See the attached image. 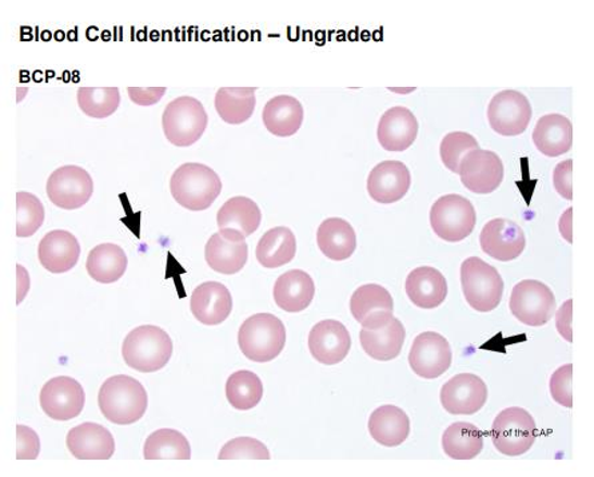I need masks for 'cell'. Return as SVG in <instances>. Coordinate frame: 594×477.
Masks as SVG:
<instances>
[{"label": "cell", "instance_id": "obj_28", "mask_svg": "<svg viewBox=\"0 0 594 477\" xmlns=\"http://www.w3.org/2000/svg\"><path fill=\"white\" fill-rule=\"evenodd\" d=\"M406 331L399 318L376 330L361 329V346L369 357L377 362H390L400 356L405 344Z\"/></svg>", "mask_w": 594, "mask_h": 477}, {"label": "cell", "instance_id": "obj_36", "mask_svg": "<svg viewBox=\"0 0 594 477\" xmlns=\"http://www.w3.org/2000/svg\"><path fill=\"white\" fill-rule=\"evenodd\" d=\"M442 448L453 461H471L482 452L483 436L475 424L454 423L442 436Z\"/></svg>", "mask_w": 594, "mask_h": 477}, {"label": "cell", "instance_id": "obj_45", "mask_svg": "<svg viewBox=\"0 0 594 477\" xmlns=\"http://www.w3.org/2000/svg\"><path fill=\"white\" fill-rule=\"evenodd\" d=\"M572 174V160L564 161L561 162V164H558L555 168V174H553V183H555L557 193L568 201L573 200Z\"/></svg>", "mask_w": 594, "mask_h": 477}, {"label": "cell", "instance_id": "obj_30", "mask_svg": "<svg viewBox=\"0 0 594 477\" xmlns=\"http://www.w3.org/2000/svg\"><path fill=\"white\" fill-rule=\"evenodd\" d=\"M262 121L273 136L291 137L299 133L304 122V108L294 97H274L266 103L262 112Z\"/></svg>", "mask_w": 594, "mask_h": 477}, {"label": "cell", "instance_id": "obj_6", "mask_svg": "<svg viewBox=\"0 0 594 477\" xmlns=\"http://www.w3.org/2000/svg\"><path fill=\"white\" fill-rule=\"evenodd\" d=\"M462 285L466 302L475 311L496 310L504 293V281L496 267L479 258H469L462 265Z\"/></svg>", "mask_w": 594, "mask_h": 477}, {"label": "cell", "instance_id": "obj_14", "mask_svg": "<svg viewBox=\"0 0 594 477\" xmlns=\"http://www.w3.org/2000/svg\"><path fill=\"white\" fill-rule=\"evenodd\" d=\"M458 176L466 189L476 194H491L504 179V165L491 150L477 149L466 154L459 164Z\"/></svg>", "mask_w": 594, "mask_h": 477}, {"label": "cell", "instance_id": "obj_18", "mask_svg": "<svg viewBox=\"0 0 594 477\" xmlns=\"http://www.w3.org/2000/svg\"><path fill=\"white\" fill-rule=\"evenodd\" d=\"M351 311L364 329H380L394 317L393 297L381 285H363L352 296Z\"/></svg>", "mask_w": 594, "mask_h": 477}, {"label": "cell", "instance_id": "obj_16", "mask_svg": "<svg viewBox=\"0 0 594 477\" xmlns=\"http://www.w3.org/2000/svg\"><path fill=\"white\" fill-rule=\"evenodd\" d=\"M482 252L497 261H514L526 249V233L520 225L506 218L489 221L480 236Z\"/></svg>", "mask_w": 594, "mask_h": 477}, {"label": "cell", "instance_id": "obj_10", "mask_svg": "<svg viewBox=\"0 0 594 477\" xmlns=\"http://www.w3.org/2000/svg\"><path fill=\"white\" fill-rule=\"evenodd\" d=\"M49 200L56 208L75 211L85 206L94 193V181L89 173L79 166L68 165L56 168L48 179Z\"/></svg>", "mask_w": 594, "mask_h": 477}, {"label": "cell", "instance_id": "obj_31", "mask_svg": "<svg viewBox=\"0 0 594 477\" xmlns=\"http://www.w3.org/2000/svg\"><path fill=\"white\" fill-rule=\"evenodd\" d=\"M319 250L331 261L351 259L357 249L353 226L342 218L325 219L317 230Z\"/></svg>", "mask_w": 594, "mask_h": 477}, {"label": "cell", "instance_id": "obj_15", "mask_svg": "<svg viewBox=\"0 0 594 477\" xmlns=\"http://www.w3.org/2000/svg\"><path fill=\"white\" fill-rule=\"evenodd\" d=\"M440 400L451 415H475L488 400V387L480 376L459 374L444 384Z\"/></svg>", "mask_w": 594, "mask_h": 477}, {"label": "cell", "instance_id": "obj_32", "mask_svg": "<svg viewBox=\"0 0 594 477\" xmlns=\"http://www.w3.org/2000/svg\"><path fill=\"white\" fill-rule=\"evenodd\" d=\"M205 259L214 272L226 276L236 275L248 263L249 247L247 241L232 242L220 233H215L206 243Z\"/></svg>", "mask_w": 594, "mask_h": 477}, {"label": "cell", "instance_id": "obj_43", "mask_svg": "<svg viewBox=\"0 0 594 477\" xmlns=\"http://www.w3.org/2000/svg\"><path fill=\"white\" fill-rule=\"evenodd\" d=\"M551 394L556 403L572 409L573 406V365L567 364L558 368L551 379Z\"/></svg>", "mask_w": 594, "mask_h": 477}, {"label": "cell", "instance_id": "obj_20", "mask_svg": "<svg viewBox=\"0 0 594 477\" xmlns=\"http://www.w3.org/2000/svg\"><path fill=\"white\" fill-rule=\"evenodd\" d=\"M66 444L78 461H109L115 453L114 436L97 423H84L69 430Z\"/></svg>", "mask_w": 594, "mask_h": 477}, {"label": "cell", "instance_id": "obj_39", "mask_svg": "<svg viewBox=\"0 0 594 477\" xmlns=\"http://www.w3.org/2000/svg\"><path fill=\"white\" fill-rule=\"evenodd\" d=\"M77 97L81 112L97 120L113 115L121 104L118 87H80Z\"/></svg>", "mask_w": 594, "mask_h": 477}, {"label": "cell", "instance_id": "obj_47", "mask_svg": "<svg viewBox=\"0 0 594 477\" xmlns=\"http://www.w3.org/2000/svg\"><path fill=\"white\" fill-rule=\"evenodd\" d=\"M129 97L131 101L139 106H151L160 102V99L165 96L166 87H154V89H138V87H129Z\"/></svg>", "mask_w": 594, "mask_h": 477}, {"label": "cell", "instance_id": "obj_3", "mask_svg": "<svg viewBox=\"0 0 594 477\" xmlns=\"http://www.w3.org/2000/svg\"><path fill=\"white\" fill-rule=\"evenodd\" d=\"M170 191L180 206L191 212H202L217 200L223 191V181L206 165L184 164L173 174Z\"/></svg>", "mask_w": 594, "mask_h": 477}, {"label": "cell", "instance_id": "obj_17", "mask_svg": "<svg viewBox=\"0 0 594 477\" xmlns=\"http://www.w3.org/2000/svg\"><path fill=\"white\" fill-rule=\"evenodd\" d=\"M307 342L314 360L324 365L340 364L352 348L351 334L337 319H324L314 325Z\"/></svg>", "mask_w": 594, "mask_h": 477}, {"label": "cell", "instance_id": "obj_38", "mask_svg": "<svg viewBox=\"0 0 594 477\" xmlns=\"http://www.w3.org/2000/svg\"><path fill=\"white\" fill-rule=\"evenodd\" d=\"M226 398L232 409L250 411L264 398V384L250 371H238L226 382Z\"/></svg>", "mask_w": 594, "mask_h": 477}, {"label": "cell", "instance_id": "obj_11", "mask_svg": "<svg viewBox=\"0 0 594 477\" xmlns=\"http://www.w3.org/2000/svg\"><path fill=\"white\" fill-rule=\"evenodd\" d=\"M488 120L492 129L500 136H520L528 129L532 120V106L520 91H501L489 103Z\"/></svg>", "mask_w": 594, "mask_h": 477}, {"label": "cell", "instance_id": "obj_40", "mask_svg": "<svg viewBox=\"0 0 594 477\" xmlns=\"http://www.w3.org/2000/svg\"><path fill=\"white\" fill-rule=\"evenodd\" d=\"M45 223V206L37 196L20 191L16 193V236L31 237Z\"/></svg>", "mask_w": 594, "mask_h": 477}, {"label": "cell", "instance_id": "obj_22", "mask_svg": "<svg viewBox=\"0 0 594 477\" xmlns=\"http://www.w3.org/2000/svg\"><path fill=\"white\" fill-rule=\"evenodd\" d=\"M190 307L198 322L214 327V325L223 324L230 316L232 297L224 284L203 283L191 294Z\"/></svg>", "mask_w": 594, "mask_h": 477}, {"label": "cell", "instance_id": "obj_34", "mask_svg": "<svg viewBox=\"0 0 594 477\" xmlns=\"http://www.w3.org/2000/svg\"><path fill=\"white\" fill-rule=\"evenodd\" d=\"M296 253L294 233L285 226L266 231L257 246V260L267 269H277L291 263Z\"/></svg>", "mask_w": 594, "mask_h": 477}, {"label": "cell", "instance_id": "obj_35", "mask_svg": "<svg viewBox=\"0 0 594 477\" xmlns=\"http://www.w3.org/2000/svg\"><path fill=\"white\" fill-rule=\"evenodd\" d=\"M255 103L254 87H223L215 96V109L229 125H241L252 118Z\"/></svg>", "mask_w": 594, "mask_h": 477}, {"label": "cell", "instance_id": "obj_25", "mask_svg": "<svg viewBox=\"0 0 594 477\" xmlns=\"http://www.w3.org/2000/svg\"><path fill=\"white\" fill-rule=\"evenodd\" d=\"M405 290L413 304L422 310H434L446 300L447 283L435 267L419 266L407 276Z\"/></svg>", "mask_w": 594, "mask_h": 477}, {"label": "cell", "instance_id": "obj_21", "mask_svg": "<svg viewBox=\"0 0 594 477\" xmlns=\"http://www.w3.org/2000/svg\"><path fill=\"white\" fill-rule=\"evenodd\" d=\"M412 176L409 168L401 161H383L369 174V196L378 203L399 202L409 191Z\"/></svg>", "mask_w": 594, "mask_h": 477}, {"label": "cell", "instance_id": "obj_26", "mask_svg": "<svg viewBox=\"0 0 594 477\" xmlns=\"http://www.w3.org/2000/svg\"><path fill=\"white\" fill-rule=\"evenodd\" d=\"M314 294H316V285L304 271L293 269L283 273L274 284V301L285 312L299 313L307 310Z\"/></svg>", "mask_w": 594, "mask_h": 477}, {"label": "cell", "instance_id": "obj_27", "mask_svg": "<svg viewBox=\"0 0 594 477\" xmlns=\"http://www.w3.org/2000/svg\"><path fill=\"white\" fill-rule=\"evenodd\" d=\"M535 148L546 156L568 153L573 145V126L567 116L549 114L541 116L533 131Z\"/></svg>", "mask_w": 594, "mask_h": 477}, {"label": "cell", "instance_id": "obj_46", "mask_svg": "<svg viewBox=\"0 0 594 477\" xmlns=\"http://www.w3.org/2000/svg\"><path fill=\"white\" fill-rule=\"evenodd\" d=\"M573 300L570 299L556 313V328L564 340L573 342Z\"/></svg>", "mask_w": 594, "mask_h": 477}, {"label": "cell", "instance_id": "obj_8", "mask_svg": "<svg viewBox=\"0 0 594 477\" xmlns=\"http://www.w3.org/2000/svg\"><path fill=\"white\" fill-rule=\"evenodd\" d=\"M477 223L473 203L458 194L441 197L430 211V225L441 240L459 242L468 238Z\"/></svg>", "mask_w": 594, "mask_h": 477}, {"label": "cell", "instance_id": "obj_2", "mask_svg": "<svg viewBox=\"0 0 594 477\" xmlns=\"http://www.w3.org/2000/svg\"><path fill=\"white\" fill-rule=\"evenodd\" d=\"M173 354V341L165 330L155 325H142L126 336L122 356L127 366L142 374L165 368Z\"/></svg>", "mask_w": 594, "mask_h": 477}, {"label": "cell", "instance_id": "obj_42", "mask_svg": "<svg viewBox=\"0 0 594 477\" xmlns=\"http://www.w3.org/2000/svg\"><path fill=\"white\" fill-rule=\"evenodd\" d=\"M270 452L264 443L253 438L230 440L219 452V461H270Z\"/></svg>", "mask_w": 594, "mask_h": 477}, {"label": "cell", "instance_id": "obj_12", "mask_svg": "<svg viewBox=\"0 0 594 477\" xmlns=\"http://www.w3.org/2000/svg\"><path fill=\"white\" fill-rule=\"evenodd\" d=\"M452 359L450 342L435 331H424L413 341L409 364L421 379H439L451 368Z\"/></svg>", "mask_w": 594, "mask_h": 477}, {"label": "cell", "instance_id": "obj_37", "mask_svg": "<svg viewBox=\"0 0 594 477\" xmlns=\"http://www.w3.org/2000/svg\"><path fill=\"white\" fill-rule=\"evenodd\" d=\"M146 461H189L188 439L176 429H160L151 434L143 448Z\"/></svg>", "mask_w": 594, "mask_h": 477}, {"label": "cell", "instance_id": "obj_9", "mask_svg": "<svg viewBox=\"0 0 594 477\" xmlns=\"http://www.w3.org/2000/svg\"><path fill=\"white\" fill-rule=\"evenodd\" d=\"M510 312L528 327H544L556 313L555 293L544 283L526 280L511 290Z\"/></svg>", "mask_w": 594, "mask_h": 477}, {"label": "cell", "instance_id": "obj_4", "mask_svg": "<svg viewBox=\"0 0 594 477\" xmlns=\"http://www.w3.org/2000/svg\"><path fill=\"white\" fill-rule=\"evenodd\" d=\"M287 344V329L278 317L258 313L249 317L238 331V346L244 357L255 363H269L277 359Z\"/></svg>", "mask_w": 594, "mask_h": 477}, {"label": "cell", "instance_id": "obj_19", "mask_svg": "<svg viewBox=\"0 0 594 477\" xmlns=\"http://www.w3.org/2000/svg\"><path fill=\"white\" fill-rule=\"evenodd\" d=\"M262 221L261 209L248 197H232L217 214L220 235L232 242L247 241L257 231Z\"/></svg>", "mask_w": 594, "mask_h": 477}, {"label": "cell", "instance_id": "obj_29", "mask_svg": "<svg viewBox=\"0 0 594 477\" xmlns=\"http://www.w3.org/2000/svg\"><path fill=\"white\" fill-rule=\"evenodd\" d=\"M369 432L378 444L399 447L409 438L410 420L399 406L382 405L370 415Z\"/></svg>", "mask_w": 594, "mask_h": 477}, {"label": "cell", "instance_id": "obj_1", "mask_svg": "<svg viewBox=\"0 0 594 477\" xmlns=\"http://www.w3.org/2000/svg\"><path fill=\"white\" fill-rule=\"evenodd\" d=\"M148 392L142 384L131 376L110 377L99 389V410L106 420L116 426H131L141 420L148 411Z\"/></svg>", "mask_w": 594, "mask_h": 477}, {"label": "cell", "instance_id": "obj_33", "mask_svg": "<svg viewBox=\"0 0 594 477\" xmlns=\"http://www.w3.org/2000/svg\"><path fill=\"white\" fill-rule=\"evenodd\" d=\"M125 250L115 243H101L91 250L87 258L86 269L92 280L113 284L124 277L127 269Z\"/></svg>", "mask_w": 594, "mask_h": 477}, {"label": "cell", "instance_id": "obj_41", "mask_svg": "<svg viewBox=\"0 0 594 477\" xmlns=\"http://www.w3.org/2000/svg\"><path fill=\"white\" fill-rule=\"evenodd\" d=\"M477 149H480L479 142L469 133H450L441 142L442 164L451 172L458 174L459 164H462L464 156Z\"/></svg>", "mask_w": 594, "mask_h": 477}, {"label": "cell", "instance_id": "obj_13", "mask_svg": "<svg viewBox=\"0 0 594 477\" xmlns=\"http://www.w3.org/2000/svg\"><path fill=\"white\" fill-rule=\"evenodd\" d=\"M39 400L42 411L52 420L68 422L84 411L86 396L85 389L77 380L60 376L45 384Z\"/></svg>", "mask_w": 594, "mask_h": 477}, {"label": "cell", "instance_id": "obj_7", "mask_svg": "<svg viewBox=\"0 0 594 477\" xmlns=\"http://www.w3.org/2000/svg\"><path fill=\"white\" fill-rule=\"evenodd\" d=\"M538 427L532 415L523 409L511 406L498 413L492 426L494 447L505 456L516 457L533 447Z\"/></svg>", "mask_w": 594, "mask_h": 477}, {"label": "cell", "instance_id": "obj_23", "mask_svg": "<svg viewBox=\"0 0 594 477\" xmlns=\"http://www.w3.org/2000/svg\"><path fill=\"white\" fill-rule=\"evenodd\" d=\"M38 255L46 271L62 275L78 264L80 246L67 230H52L39 242Z\"/></svg>", "mask_w": 594, "mask_h": 477}, {"label": "cell", "instance_id": "obj_5", "mask_svg": "<svg viewBox=\"0 0 594 477\" xmlns=\"http://www.w3.org/2000/svg\"><path fill=\"white\" fill-rule=\"evenodd\" d=\"M208 116L203 104L193 97H179L167 104L162 116L163 131L174 147L189 148L200 141Z\"/></svg>", "mask_w": 594, "mask_h": 477}, {"label": "cell", "instance_id": "obj_44", "mask_svg": "<svg viewBox=\"0 0 594 477\" xmlns=\"http://www.w3.org/2000/svg\"><path fill=\"white\" fill-rule=\"evenodd\" d=\"M17 461H35L40 453V440L34 429L16 426Z\"/></svg>", "mask_w": 594, "mask_h": 477}, {"label": "cell", "instance_id": "obj_24", "mask_svg": "<svg viewBox=\"0 0 594 477\" xmlns=\"http://www.w3.org/2000/svg\"><path fill=\"white\" fill-rule=\"evenodd\" d=\"M418 122L409 109L395 106L381 116L378 124V142L388 151H405L415 143Z\"/></svg>", "mask_w": 594, "mask_h": 477}]
</instances>
